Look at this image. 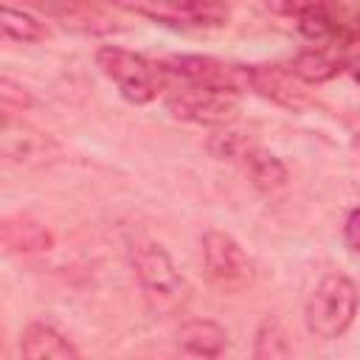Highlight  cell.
Listing matches in <instances>:
<instances>
[{"mask_svg": "<svg viewBox=\"0 0 360 360\" xmlns=\"http://www.w3.org/2000/svg\"><path fill=\"white\" fill-rule=\"evenodd\" d=\"M253 360H292V343L278 318H264L256 326Z\"/></svg>", "mask_w": 360, "mask_h": 360, "instance_id": "16", "label": "cell"}, {"mask_svg": "<svg viewBox=\"0 0 360 360\" xmlns=\"http://www.w3.org/2000/svg\"><path fill=\"white\" fill-rule=\"evenodd\" d=\"M0 107L6 115H17V112H25L28 107H34V96L20 82L3 76L0 79Z\"/></svg>", "mask_w": 360, "mask_h": 360, "instance_id": "18", "label": "cell"}, {"mask_svg": "<svg viewBox=\"0 0 360 360\" xmlns=\"http://www.w3.org/2000/svg\"><path fill=\"white\" fill-rule=\"evenodd\" d=\"M0 239H3L6 253H11V256H39V253L53 250V245H56L53 231L42 219H37L25 211L3 217Z\"/></svg>", "mask_w": 360, "mask_h": 360, "instance_id": "10", "label": "cell"}, {"mask_svg": "<svg viewBox=\"0 0 360 360\" xmlns=\"http://www.w3.org/2000/svg\"><path fill=\"white\" fill-rule=\"evenodd\" d=\"M132 270L149 312L160 318L180 315L188 304V284L174 267L169 250L158 242H138L132 248Z\"/></svg>", "mask_w": 360, "mask_h": 360, "instance_id": "1", "label": "cell"}, {"mask_svg": "<svg viewBox=\"0 0 360 360\" xmlns=\"http://www.w3.org/2000/svg\"><path fill=\"white\" fill-rule=\"evenodd\" d=\"M160 68L166 76H174L186 82V87H200V90H217V93H231L239 96L248 90L245 84V65L222 62L217 56L205 53H172L160 59Z\"/></svg>", "mask_w": 360, "mask_h": 360, "instance_id": "4", "label": "cell"}, {"mask_svg": "<svg viewBox=\"0 0 360 360\" xmlns=\"http://www.w3.org/2000/svg\"><path fill=\"white\" fill-rule=\"evenodd\" d=\"M352 76H354V82H357V84H360V62H357V65H354V68H352Z\"/></svg>", "mask_w": 360, "mask_h": 360, "instance_id": "21", "label": "cell"}, {"mask_svg": "<svg viewBox=\"0 0 360 360\" xmlns=\"http://www.w3.org/2000/svg\"><path fill=\"white\" fill-rule=\"evenodd\" d=\"M22 360H82L76 346L51 323L34 321L20 335Z\"/></svg>", "mask_w": 360, "mask_h": 360, "instance_id": "12", "label": "cell"}, {"mask_svg": "<svg viewBox=\"0 0 360 360\" xmlns=\"http://www.w3.org/2000/svg\"><path fill=\"white\" fill-rule=\"evenodd\" d=\"M39 11L51 20H56L62 28L76 31V34H90V37H107L121 31V25L101 8V6H90V3H45L39 6Z\"/></svg>", "mask_w": 360, "mask_h": 360, "instance_id": "11", "label": "cell"}, {"mask_svg": "<svg viewBox=\"0 0 360 360\" xmlns=\"http://www.w3.org/2000/svg\"><path fill=\"white\" fill-rule=\"evenodd\" d=\"M287 68L304 84H323V82H329L340 73L343 59L335 56L332 51H323V48H304L290 59Z\"/></svg>", "mask_w": 360, "mask_h": 360, "instance_id": "15", "label": "cell"}, {"mask_svg": "<svg viewBox=\"0 0 360 360\" xmlns=\"http://www.w3.org/2000/svg\"><path fill=\"white\" fill-rule=\"evenodd\" d=\"M0 28H3V37L14 42H45L51 37L48 22L34 17L31 11L11 8V6L0 8Z\"/></svg>", "mask_w": 360, "mask_h": 360, "instance_id": "17", "label": "cell"}, {"mask_svg": "<svg viewBox=\"0 0 360 360\" xmlns=\"http://www.w3.org/2000/svg\"><path fill=\"white\" fill-rule=\"evenodd\" d=\"M96 65L129 104L155 101L169 79L160 62H152L143 53H135L121 45H101L96 51Z\"/></svg>", "mask_w": 360, "mask_h": 360, "instance_id": "3", "label": "cell"}, {"mask_svg": "<svg viewBox=\"0 0 360 360\" xmlns=\"http://www.w3.org/2000/svg\"><path fill=\"white\" fill-rule=\"evenodd\" d=\"M202 270L208 281L222 292H239L253 278V262L245 253V248L225 231H205L202 242Z\"/></svg>", "mask_w": 360, "mask_h": 360, "instance_id": "5", "label": "cell"}, {"mask_svg": "<svg viewBox=\"0 0 360 360\" xmlns=\"http://www.w3.org/2000/svg\"><path fill=\"white\" fill-rule=\"evenodd\" d=\"M357 309H360L357 284L346 273H326L307 295L304 323L309 335L321 340H338L352 329Z\"/></svg>", "mask_w": 360, "mask_h": 360, "instance_id": "2", "label": "cell"}, {"mask_svg": "<svg viewBox=\"0 0 360 360\" xmlns=\"http://www.w3.org/2000/svg\"><path fill=\"white\" fill-rule=\"evenodd\" d=\"M118 8L135 14V17H146L152 22L169 25V28H222L228 22V6L222 3H202V0H186V3H172V0H160V3H121Z\"/></svg>", "mask_w": 360, "mask_h": 360, "instance_id": "6", "label": "cell"}, {"mask_svg": "<svg viewBox=\"0 0 360 360\" xmlns=\"http://www.w3.org/2000/svg\"><path fill=\"white\" fill-rule=\"evenodd\" d=\"M177 346L194 357L217 360L228 349V329L214 318H191L177 326Z\"/></svg>", "mask_w": 360, "mask_h": 360, "instance_id": "13", "label": "cell"}, {"mask_svg": "<svg viewBox=\"0 0 360 360\" xmlns=\"http://www.w3.org/2000/svg\"><path fill=\"white\" fill-rule=\"evenodd\" d=\"M245 84L250 93L290 112H301L309 107V93L304 82H298L287 65H245Z\"/></svg>", "mask_w": 360, "mask_h": 360, "instance_id": "9", "label": "cell"}, {"mask_svg": "<svg viewBox=\"0 0 360 360\" xmlns=\"http://www.w3.org/2000/svg\"><path fill=\"white\" fill-rule=\"evenodd\" d=\"M343 236H346V245L360 253V208L349 211V217L343 222Z\"/></svg>", "mask_w": 360, "mask_h": 360, "instance_id": "20", "label": "cell"}, {"mask_svg": "<svg viewBox=\"0 0 360 360\" xmlns=\"http://www.w3.org/2000/svg\"><path fill=\"white\" fill-rule=\"evenodd\" d=\"M0 152L8 163H22V166H45L59 160L62 155V143L31 127L28 121L17 118V115H6L3 112V124H0Z\"/></svg>", "mask_w": 360, "mask_h": 360, "instance_id": "7", "label": "cell"}, {"mask_svg": "<svg viewBox=\"0 0 360 360\" xmlns=\"http://www.w3.org/2000/svg\"><path fill=\"white\" fill-rule=\"evenodd\" d=\"M248 146L250 143H245V138H239L236 132H231V129H222V132H217V135H211V141H208V149H211V155L214 158H228V160H233V158H242L245 152H248Z\"/></svg>", "mask_w": 360, "mask_h": 360, "instance_id": "19", "label": "cell"}, {"mask_svg": "<svg viewBox=\"0 0 360 360\" xmlns=\"http://www.w3.org/2000/svg\"><path fill=\"white\" fill-rule=\"evenodd\" d=\"M242 163H245V172H248L250 183L259 191H278L290 180V172H287L284 160L278 155H273L270 149L248 146V152L242 155Z\"/></svg>", "mask_w": 360, "mask_h": 360, "instance_id": "14", "label": "cell"}, {"mask_svg": "<svg viewBox=\"0 0 360 360\" xmlns=\"http://www.w3.org/2000/svg\"><path fill=\"white\" fill-rule=\"evenodd\" d=\"M166 110L172 118L200 127H228L239 115V101L231 93L183 87L166 98Z\"/></svg>", "mask_w": 360, "mask_h": 360, "instance_id": "8", "label": "cell"}]
</instances>
